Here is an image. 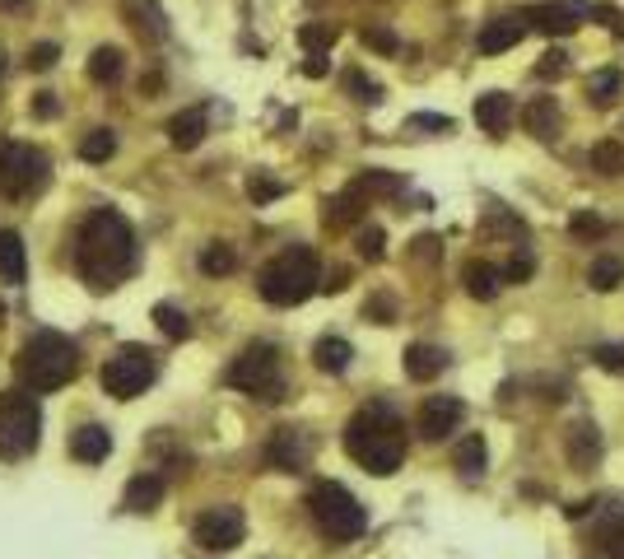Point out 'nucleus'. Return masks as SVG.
Here are the masks:
<instances>
[{
  "label": "nucleus",
  "instance_id": "1",
  "mask_svg": "<svg viewBox=\"0 0 624 559\" xmlns=\"http://www.w3.org/2000/svg\"><path fill=\"white\" fill-rule=\"evenodd\" d=\"M75 266L89 289H117L126 275L136 271V229L126 224L117 210H94L80 224V243H75Z\"/></svg>",
  "mask_w": 624,
  "mask_h": 559
},
{
  "label": "nucleus",
  "instance_id": "2",
  "mask_svg": "<svg viewBox=\"0 0 624 559\" xmlns=\"http://www.w3.org/2000/svg\"><path fill=\"white\" fill-rule=\"evenodd\" d=\"M406 448H410L406 424L382 401L359 406L345 424V452L354 457V466H364L368 476H396L406 466Z\"/></svg>",
  "mask_w": 624,
  "mask_h": 559
},
{
  "label": "nucleus",
  "instance_id": "3",
  "mask_svg": "<svg viewBox=\"0 0 624 559\" xmlns=\"http://www.w3.org/2000/svg\"><path fill=\"white\" fill-rule=\"evenodd\" d=\"M75 373H80V345L61 331H33L24 350L14 355V378L28 396L61 392L66 382H75Z\"/></svg>",
  "mask_w": 624,
  "mask_h": 559
},
{
  "label": "nucleus",
  "instance_id": "4",
  "mask_svg": "<svg viewBox=\"0 0 624 559\" xmlns=\"http://www.w3.org/2000/svg\"><path fill=\"white\" fill-rule=\"evenodd\" d=\"M317 280H322L317 252H312V247H285L275 261L261 266L257 289H261V299L275 303V308H294V303L317 294Z\"/></svg>",
  "mask_w": 624,
  "mask_h": 559
},
{
  "label": "nucleus",
  "instance_id": "5",
  "mask_svg": "<svg viewBox=\"0 0 624 559\" xmlns=\"http://www.w3.org/2000/svg\"><path fill=\"white\" fill-rule=\"evenodd\" d=\"M308 518L317 522V532L326 541H336V546H350L359 536L368 532V513L364 504L354 499L340 480H317L308 490Z\"/></svg>",
  "mask_w": 624,
  "mask_h": 559
},
{
  "label": "nucleus",
  "instance_id": "6",
  "mask_svg": "<svg viewBox=\"0 0 624 559\" xmlns=\"http://www.w3.org/2000/svg\"><path fill=\"white\" fill-rule=\"evenodd\" d=\"M229 387L257 396V401H280L285 396V369H280V350L271 341H252L243 355L229 364Z\"/></svg>",
  "mask_w": 624,
  "mask_h": 559
},
{
  "label": "nucleus",
  "instance_id": "7",
  "mask_svg": "<svg viewBox=\"0 0 624 559\" xmlns=\"http://www.w3.org/2000/svg\"><path fill=\"white\" fill-rule=\"evenodd\" d=\"M38 443H42V406H38V396L5 392V396H0V457H5V462H24Z\"/></svg>",
  "mask_w": 624,
  "mask_h": 559
},
{
  "label": "nucleus",
  "instance_id": "8",
  "mask_svg": "<svg viewBox=\"0 0 624 559\" xmlns=\"http://www.w3.org/2000/svg\"><path fill=\"white\" fill-rule=\"evenodd\" d=\"M52 182V159L38 145H0V196H38Z\"/></svg>",
  "mask_w": 624,
  "mask_h": 559
},
{
  "label": "nucleus",
  "instance_id": "9",
  "mask_svg": "<svg viewBox=\"0 0 624 559\" xmlns=\"http://www.w3.org/2000/svg\"><path fill=\"white\" fill-rule=\"evenodd\" d=\"M154 373H159V364H154V355L145 345H122L103 364V392L117 396V401H136L140 392H150Z\"/></svg>",
  "mask_w": 624,
  "mask_h": 559
},
{
  "label": "nucleus",
  "instance_id": "10",
  "mask_svg": "<svg viewBox=\"0 0 624 559\" xmlns=\"http://www.w3.org/2000/svg\"><path fill=\"white\" fill-rule=\"evenodd\" d=\"M191 536H196V546H201V550H215V555H224V550H233L247 536L243 508H233V504L205 508L201 518L191 522Z\"/></svg>",
  "mask_w": 624,
  "mask_h": 559
},
{
  "label": "nucleus",
  "instance_id": "11",
  "mask_svg": "<svg viewBox=\"0 0 624 559\" xmlns=\"http://www.w3.org/2000/svg\"><path fill=\"white\" fill-rule=\"evenodd\" d=\"M597 504V518L583 536L587 559H624V508L611 499H597Z\"/></svg>",
  "mask_w": 624,
  "mask_h": 559
},
{
  "label": "nucleus",
  "instance_id": "12",
  "mask_svg": "<svg viewBox=\"0 0 624 559\" xmlns=\"http://www.w3.org/2000/svg\"><path fill=\"white\" fill-rule=\"evenodd\" d=\"M462 420H466L462 396L438 392V396H424L420 420H415V424H420V438H424V443H443L452 429H462Z\"/></svg>",
  "mask_w": 624,
  "mask_h": 559
},
{
  "label": "nucleus",
  "instance_id": "13",
  "mask_svg": "<svg viewBox=\"0 0 624 559\" xmlns=\"http://www.w3.org/2000/svg\"><path fill=\"white\" fill-rule=\"evenodd\" d=\"M312 443L303 429H294V424H285V429H275L271 434V443H266V466H275V471H303V466L312 462Z\"/></svg>",
  "mask_w": 624,
  "mask_h": 559
},
{
  "label": "nucleus",
  "instance_id": "14",
  "mask_svg": "<svg viewBox=\"0 0 624 559\" xmlns=\"http://www.w3.org/2000/svg\"><path fill=\"white\" fill-rule=\"evenodd\" d=\"M583 14H587L583 0H545V5L531 10V24H536V33L564 38V33H573V28L583 24Z\"/></svg>",
  "mask_w": 624,
  "mask_h": 559
},
{
  "label": "nucleus",
  "instance_id": "15",
  "mask_svg": "<svg viewBox=\"0 0 624 559\" xmlns=\"http://www.w3.org/2000/svg\"><path fill=\"white\" fill-rule=\"evenodd\" d=\"M112 452V429H103V424H80L75 434H70V457L84 466H98L108 462Z\"/></svg>",
  "mask_w": 624,
  "mask_h": 559
},
{
  "label": "nucleus",
  "instance_id": "16",
  "mask_svg": "<svg viewBox=\"0 0 624 559\" xmlns=\"http://www.w3.org/2000/svg\"><path fill=\"white\" fill-rule=\"evenodd\" d=\"M527 131L541 145H555L559 131H564V112H559V103L550 94H536L531 98V108H527Z\"/></svg>",
  "mask_w": 624,
  "mask_h": 559
},
{
  "label": "nucleus",
  "instance_id": "17",
  "mask_svg": "<svg viewBox=\"0 0 624 559\" xmlns=\"http://www.w3.org/2000/svg\"><path fill=\"white\" fill-rule=\"evenodd\" d=\"M564 448H569V462L578 466V471H592V466L601 462V429L592 420H578L569 429V443H564Z\"/></svg>",
  "mask_w": 624,
  "mask_h": 559
},
{
  "label": "nucleus",
  "instance_id": "18",
  "mask_svg": "<svg viewBox=\"0 0 624 559\" xmlns=\"http://www.w3.org/2000/svg\"><path fill=\"white\" fill-rule=\"evenodd\" d=\"M443 369H448V350H443V345L415 341V345L406 350V378H410V382H434Z\"/></svg>",
  "mask_w": 624,
  "mask_h": 559
},
{
  "label": "nucleus",
  "instance_id": "19",
  "mask_svg": "<svg viewBox=\"0 0 624 559\" xmlns=\"http://www.w3.org/2000/svg\"><path fill=\"white\" fill-rule=\"evenodd\" d=\"M475 122H480V131H489V136H503L508 131V122H513V94H480L475 98Z\"/></svg>",
  "mask_w": 624,
  "mask_h": 559
},
{
  "label": "nucleus",
  "instance_id": "20",
  "mask_svg": "<svg viewBox=\"0 0 624 559\" xmlns=\"http://www.w3.org/2000/svg\"><path fill=\"white\" fill-rule=\"evenodd\" d=\"M28 257H24V238L14 229H0V285H24Z\"/></svg>",
  "mask_w": 624,
  "mask_h": 559
},
{
  "label": "nucleus",
  "instance_id": "21",
  "mask_svg": "<svg viewBox=\"0 0 624 559\" xmlns=\"http://www.w3.org/2000/svg\"><path fill=\"white\" fill-rule=\"evenodd\" d=\"M168 140H173L177 150H196V145L205 140V108L177 112L173 122H168Z\"/></svg>",
  "mask_w": 624,
  "mask_h": 559
},
{
  "label": "nucleus",
  "instance_id": "22",
  "mask_svg": "<svg viewBox=\"0 0 624 559\" xmlns=\"http://www.w3.org/2000/svg\"><path fill=\"white\" fill-rule=\"evenodd\" d=\"M522 42V24L517 19H489L485 28H480V52L485 56H499L508 52V47H517Z\"/></svg>",
  "mask_w": 624,
  "mask_h": 559
},
{
  "label": "nucleus",
  "instance_id": "23",
  "mask_svg": "<svg viewBox=\"0 0 624 559\" xmlns=\"http://www.w3.org/2000/svg\"><path fill=\"white\" fill-rule=\"evenodd\" d=\"M499 266H489V261H466V271H462V285H466V294H471V299H494V294H499Z\"/></svg>",
  "mask_w": 624,
  "mask_h": 559
},
{
  "label": "nucleus",
  "instance_id": "24",
  "mask_svg": "<svg viewBox=\"0 0 624 559\" xmlns=\"http://www.w3.org/2000/svg\"><path fill=\"white\" fill-rule=\"evenodd\" d=\"M159 499H163V480L159 476H136L131 485H126V494H122V504L131 508V513H154L159 508Z\"/></svg>",
  "mask_w": 624,
  "mask_h": 559
},
{
  "label": "nucleus",
  "instance_id": "25",
  "mask_svg": "<svg viewBox=\"0 0 624 559\" xmlns=\"http://www.w3.org/2000/svg\"><path fill=\"white\" fill-rule=\"evenodd\" d=\"M350 359H354V350H350V341H340V336H322V341L312 345V364L322 373H345Z\"/></svg>",
  "mask_w": 624,
  "mask_h": 559
},
{
  "label": "nucleus",
  "instance_id": "26",
  "mask_svg": "<svg viewBox=\"0 0 624 559\" xmlns=\"http://www.w3.org/2000/svg\"><path fill=\"white\" fill-rule=\"evenodd\" d=\"M126 75V56L117 52V47H98L94 56H89V80L94 84H117Z\"/></svg>",
  "mask_w": 624,
  "mask_h": 559
},
{
  "label": "nucleus",
  "instance_id": "27",
  "mask_svg": "<svg viewBox=\"0 0 624 559\" xmlns=\"http://www.w3.org/2000/svg\"><path fill=\"white\" fill-rule=\"evenodd\" d=\"M452 462H457V471H462L466 480H480V476H485V438H480V434H466Z\"/></svg>",
  "mask_w": 624,
  "mask_h": 559
},
{
  "label": "nucleus",
  "instance_id": "28",
  "mask_svg": "<svg viewBox=\"0 0 624 559\" xmlns=\"http://www.w3.org/2000/svg\"><path fill=\"white\" fill-rule=\"evenodd\" d=\"M364 201H368V196L359 187H345L336 201H331V210H326V224H331V229H340V224L359 219V215H364Z\"/></svg>",
  "mask_w": 624,
  "mask_h": 559
},
{
  "label": "nucleus",
  "instance_id": "29",
  "mask_svg": "<svg viewBox=\"0 0 624 559\" xmlns=\"http://www.w3.org/2000/svg\"><path fill=\"white\" fill-rule=\"evenodd\" d=\"M620 84H624V75H620L615 66L597 70V75L587 80V94H592V108H611L615 98H620Z\"/></svg>",
  "mask_w": 624,
  "mask_h": 559
},
{
  "label": "nucleus",
  "instance_id": "30",
  "mask_svg": "<svg viewBox=\"0 0 624 559\" xmlns=\"http://www.w3.org/2000/svg\"><path fill=\"white\" fill-rule=\"evenodd\" d=\"M592 168H597L601 178H620L624 173V145L620 140H597V145H592Z\"/></svg>",
  "mask_w": 624,
  "mask_h": 559
},
{
  "label": "nucleus",
  "instance_id": "31",
  "mask_svg": "<svg viewBox=\"0 0 624 559\" xmlns=\"http://www.w3.org/2000/svg\"><path fill=\"white\" fill-rule=\"evenodd\" d=\"M112 154H117V136H112L108 126H98V131H89V136L80 140V159H89V164H103Z\"/></svg>",
  "mask_w": 624,
  "mask_h": 559
},
{
  "label": "nucleus",
  "instance_id": "32",
  "mask_svg": "<svg viewBox=\"0 0 624 559\" xmlns=\"http://www.w3.org/2000/svg\"><path fill=\"white\" fill-rule=\"evenodd\" d=\"M154 322H159V331L168 336V341H187V336H191L187 313L173 308V303H159V308H154Z\"/></svg>",
  "mask_w": 624,
  "mask_h": 559
},
{
  "label": "nucleus",
  "instance_id": "33",
  "mask_svg": "<svg viewBox=\"0 0 624 559\" xmlns=\"http://www.w3.org/2000/svg\"><path fill=\"white\" fill-rule=\"evenodd\" d=\"M620 280H624V261L620 257H597L592 261V289L611 294V289H620Z\"/></svg>",
  "mask_w": 624,
  "mask_h": 559
},
{
  "label": "nucleus",
  "instance_id": "34",
  "mask_svg": "<svg viewBox=\"0 0 624 559\" xmlns=\"http://www.w3.org/2000/svg\"><path fill=\"white\" fill-rule=\"evenodd\" d=\"M233 266H238V257H233V247L229 243H210L201 252V271L205 275H229Z\"/></svg>",
  "mask_w": 624,
  "mask_h": 559
},
{
  "label": "nucleus",
  "instance_id": "35",
  "mask_svg": "<svg viewBox=\"0 0 624 559\" xmlns=\"http://www.w3.org/2000/svg\"><path fill=\"white\" fill-rule=\"evenodd\" d=\"M299 42L308 47L312 56H326V47L336 42V28H326V24H303V28H299Z\"/></svg>",
  "mask_w": 624,
  "mask_h": 559
},
{
  "label": "nucleus",
  "instance_id": "36",
  "mask_svg": "<svg viewBox=\"0 0 624 559\" xmlns=\"http://www.w3.org/2000/svg\"><path fill=\"white\" fill-rule=\"evenodd\" d=\"M345 89H350L354 98H359V103H378L382 98V89L373 80H368L364 70H345Z\"/></svg>",
  "mask_w": 624,
  "mask_h": 559
},
{
  "label": "nucleus",
  "instance_id": "37",
  "mask_svg": "<svg viewBox=\"0 0 624 559\" xmlns=\"http://www.w3.org/2000/svg\"><path fill=\"white\" fill-rule=\"evenodd\" d=\"M364 317L368 322H396V299L392 294H373V299L364 303Z\"/></svg>",
  "mask_w": 624,
  "mask_h": 559
},
{
  "label": "nucleus",
  "instance_id": "38",
  "mask_svg": "<svg viewBox=\"0 0 624 559\" xmlns=\"http://www.w3.org/2000/svg\"><path fill=\"white\" fill-rule=\"evenodd\" d=\"M382 252H387V233H382V229H364V233H359V257H364V261H382Z\"/></svg>",
  "mask_w": 624,
  "mask_h": 559
},
{
  "label": "nucleus",
  "instance_id": "39",
  "mask_svg": "<svg viewBox=\"0 0 624 559\" xmlns=\"http://www.w3.org/2000/svg\"><path fill=\"white\" fill-rule=\"evenodd\" d=\"M569 233H573V238H601V233H606V219H597V215H573V219H569Z\"/></svg>",
  "mask_w": 624,
  "mask_h": 559
},
{
  "label": "nucleus",
  "instance_id": "40",
  "mask_svg": "<svg viewBox=\"0 0 624 559\" xmlns=\"http://www.w3.org/2000/svg\"><path fill=\"white\" fill-rule=\"evenodd\" d=\"M597 364L606 373H624V341H615V345H597Z\"/></svg>",
  "mask_w": 624,
  "mask_h": 559
},
{
  "label": "nucleus",
  "instance_id": "41",
  "mask_svg": "<svg viewBox=\"0 0 624 559\" xmlns=\"http://www.w3.org/2000/svg\"><path fill=\"white\" fill-rule=\"evenodd\" d=\"M56 56H61V47H56V42H38V47L28 52V66H33V70H52Z\"/></svg>",
  "mask_w": 624,
  "mask_h": 559
},
{
  "label": "nucleus",
  "instance_id": "42",
  "mask_svg": "<svg viewBox=\"0 0 624 559\" xmlns=\"http://www.w3.org/2000/svg\"><path fill=\"white\" fill-rule=\"evenodd\" d=\"M247 191H252V201H275V196H280V182H271V178H252L247 182Z\"/></svg>",
  "mask_w": 624,
  "mask_h": 559
},
{
  "label": "nucleus",
  "instance_id": "43",
  "mask_svg": "<svg viewBox=\"0 0 624 559\" xmlns=\"http://www.w3.org/2000/svg\"><path fill=\"white\" fill-rule=\"evenodd\" d=\"M499 275H503V280H513V285H522V280L531 275V257H527V252L513 257V261H508V271H499Z\"/></svg>",
  "mask_w": 624,
  "mask_h": 559
},
{
  "label": "nucleus",
  "instance_id": "44",
  "mask_svg": "<svg viewBox=\"0 0 624 559\" xmlns=\"http://www.w3.org/2000/svg\"><path fill=\"white\" fill-rule=\"evenodd\" d=\"M587 10L597 14V19H601V24H606V28H615V33H624V19H620V10H611V5H587Z\"/></svg>",
  "mask_w": 624,
  "mask_h": 559
},
{
  "label": "nucleus",
  "instance_id": "45",
  "mask_svg": "<svg viewBox=\"0 0 624 559\" xmlns=\"http://www.w3.org/2000/svg\"><path fill=\"white\" fill-rule=\"evenodd\" d=\"M364 42H368V47H378V52H396V38H392V33H382V28H368Z\"/></svg>",
  "mask_w": 624,
  "mask_h": 559
},
{
  "label": "nucleus",
  "instance_id": "46",
  "mask_svg": "<svg viewBox=\"0 0 624 559\" xmlns=\"http://www.w3.org/2000/svg\"><path fill=\"white\" fill-rule=\"evenodd\" d=\"M303 75L322 80V75H326V56H308V61H303Z\"/></svg>",
  "mask_w": 624,
  "mask_h": 559
},
{
  "label": "nucleus",
  "instance_id": "47",
  "mask_svg": "<svg viewBox=\"0 0 624 559\" xmlns=\"http://www.w3.org/2000/svg\"><path fill=\"white\" fill-rule=\"evenodd\" d=\"M424 126H452L448 117H434V112H429V117H410V131H424Z\"/></svg>",
  "mask_w": 624,
  "mask_h": 559
},
{
  "label": "nucleus",
  "instance_id": "48",
  "mask_svg": "<svg viewBox=\"0 0 624 559\" xmlns=\"http://www.w3.org/2000/svg\"><path fill=\"white\" fill-rule=\"evenodd\" d=\"M33 112H38V117H56V98H33Z\"/></svg>",
  "mask_w": 624,
  "mask_h": 559
},
{
  "label": "nucleus",
  "instance_id": "49",
  "mask_svg": "<svg viewBox=\"0 0 624 559\" xmlns=\"http://www.w3.org/2000/svg\"><path fill=\"white\" fill-rule=\"evenodd\" d=\"M559 70H564V52H550V61H545L536 75H559Z\"/></svg>",
  "mask_w": 624,
  "mask_h": 559
},
{
  "label": "nucleus",
  "instance_id": "50",
  "mask_svg": "<svg viewBox=\"0 0 624 559\" xmlns=\"http://www.w3.org/2000/svg\"><path fill=\"white\" fill-rule=\"evenodd\" d=\"M28 0H0V10H24Z\"/></svg>",
  "mask_w": 624,
  "mask_h": 559
},
{
  "label": "nucleus",
  "instance_id": "51",
  "mask_svg": "<svg viewBox=\"0 0 624 559\" xmlns=\"http://www.w3.org/2000/svg\"><path fill=\"white\" fill-rule=\"evenodd\" d=\"M0 70H5V52H0Z\"/></svg>",
  "mask_w": 624,
  "mask_h": 559
}]
</instances>
